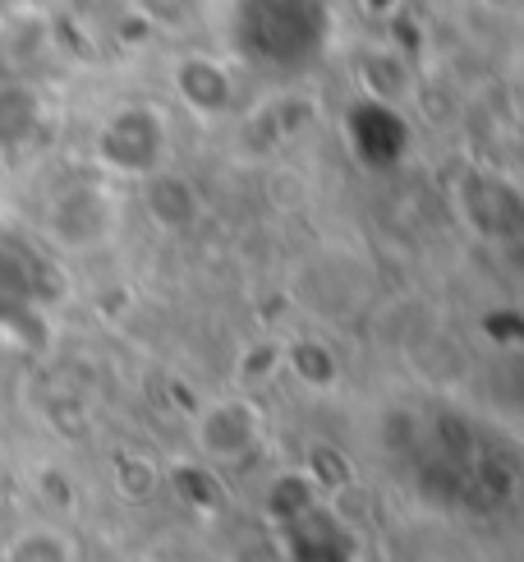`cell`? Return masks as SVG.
<instances>
[{"label": "cell", "instance_id": "1", "mask_svg": "<svg viewBox=\"0 0 524 562\" xmlns=\"http://www.w3.org/2000/svg\"><path fill=\"white\" fill-rule=\"evenodd\" d=\"M0 562H75V544L56 526H23L0 544Z\"/></svg>", "mask_w": 524, "mask_h": 562}]
</instances>
